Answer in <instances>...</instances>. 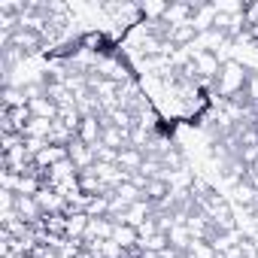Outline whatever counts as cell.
<instances>
[{
	"label": "cell",
	"mask_w": 258,
	"mask_h": 258,
	"mask_svg": "<svg viewBox=\"0 0 258 258\" xmlns=\"http://www.w3.org/2000/svg\"><path fill=\"white\" fill-rule=\"evenodd\" d=\"M22 258H31V255H22Z\"/></svg>",
	"instance_id": "obj_22"
},
{
	"label": "cell",
	"mask_w": 258,
	"mask_h": 258,
	"mask_svg": "<svg viewBox=\"0 0 258 258\" xmlns=\"http://www.w3.org/2000/svg\"><path fill=\"white\" fill-rule=\"evenodd\" d=\"M112 231H115V222H112L109 216H91V219H88V228H85V237H82V243L112 240Z\"/></svg>",
	"instance_id": "obj_2"
},
{
	"label": "cell",
	"mask_w": 258,
	"mask_h": 258,
	"mask_svg": "<svg viewBox=\"0 0 258 258\" xmlns=\"http://www.w3.org/2000/svg\"><path fill=\"white\" fill-rule=\"evenodd\" d=\"M34 118H46V121H58V103H52L49 97H37L28 103Z\"/></svg>",
	"instance_id": "obj_9"
},
{
	"label": "cell",
	"mask_w": 258,
	"mask_h": 258,
	"mask_svg": "<svg viewBox=\"0 0 258 258\" xmlns=\"http://www.w3.org/2000/svg\"><path fill=\"white\" fill-rule=\"evenodd\" d=\"M52 127H55V121H46V118H31L22 137H34V140H49V137H52Z\"/></svg>",
	"instance_id": "obj_11"
},
{
	"label": "cell",
	"mask_w": 258,
	"mask_h": 258,
	"mask_svg": "<svg viewBox=\"0 0 258 258\" xmlns=\"http://www.w3.org/2000/svg\"><path fill=\"white\" fill-rule=\"evenodd\" d=\"M94 158L100 161V164H118V152L115 149H109V146H94Z\"/></svg>",
	"instance_id": "obj_17"
},
{
	"label": "cell",
	"mask_w": 258,
	"mask_h": 258,
	"mask_svg": "<svg viewBox=\"0 0 258 258\" xmlns=\"http://www.w3.org/2000/svg\"><path fill=\"white\" fill-rule=\"evenodd\" d=\"M140 246H143V249H149V252H158V255H161V252L170 246V237H167V234H161V231H155V234L143 237V240H140Z\"/></svg>",
	"instance_id": "obj_14"
},
{
	"label": "cell",
	"mask_w": 258,
	"mask_h": 258,
	"mask_svg": "<svg viewBox=\"0 0 258 258\" xmlns=\"http://www.w3.org/2000/svg\"><path fill=\"white\" fill-rule=\"evenodd\" d=\"M234 195H237V201H240V204H243L246 210H249V207H252V204L258 201V191H255V185H252L249 179H243L240 185H234Z\"/></svg>",
	"instance_id": "obj_15"
},
{
	"label": "cell",
	"mask_w": 258,
	"mask_h": 258,
	"mask_svg": "<svg viewBox=\"0 0 258 258\" xmlns=\"http://www.w3.org/2000/svg\"><path fill=\"white\" fill-rule=\"evenodd\" d=\"M249 79H252V73H249V67H246V64H240V61H234V58L222 61V70H219V76H216L219 100H231V97L246 94Z\"/></svg>",
	"instance_id": "obj_1"
},
{
	"label": "cell",
	"mask_w": 258,
	"mask_h": 258,
	"mask_svg": "<svg viewBox=\"0 0 258 258\" xmlns=\"http://www.w3.org/2000/svg\"><path fill=\"white\" fill-rule=\"evenodd\" d=\"M167 237H170V246H173V249H179V252H188V246H191V240H195V237H191V231H188L182 222H176V225L167 231Z\"/></svg>",
	"instance_id": "obj_10"
},
{
	"label": "cell",
	"mask_w": 258,
	"mask_h": 258,
	"mask_svg": "<svg viewBox=\"0 0 258 258\" xmlns=\"http://www.w3.org/2000/svg\"><path fill=\"white\" fill-rule=\"evenodd\" d=\"M76 137L85 143V146H100V137H103V124H100V118L97 115H82V124H79V131H76Z\"/></svg>",
	"instance_id": "obj_4"
},
{
	"label": "cell",
	"mask_w": 258,
	"mask_h": 258,
	"mask_svg": "<svg viewBox=\"0 0 258 258\" xmlns=\"http://www.w3.org/2000/svg\"><path fill=\"white\" fill-rule=\"evenodd\" d=\"M185 255H188V258H219V252H216L207 240H191V246H188Z\"/></svg>",
	"instance_id": "obj_16"
},
{
	"label": "cell",
	"mask_w": 258,
	"mask_h": 258,
	"mask_svg": "<svg viewBox=\"0 0 258 258\" xmlns=\"http://www.w3.org/2000/svg\"><path fill=\"white\" fill-rule=\"evenodd\" d=\"M112 240L127 252V249H134V246H140V231L137 228H131V225H124V222H115V231H112Z\"/></svg>",
	"instance_id": "obj_7"
},
{
	"label": "cell",
	"mask_w": 258,
	"mask_h": 258,
	"mask_svg": "<svg viewBox=\"0 0 258 258\" xmlns=\"http://www.w3.org/2000/svg\"><path fill=\"white\" fill-rule=\"evenodd\" d=\"M70 155H67V146H46L37 158H34V167H40V170H52L55 164H61V161H67Z\"/></svg>",
	"instance_id": "obj_6"
},
{
	"label": "cell",
	"mask_w": 258,
	"mask_h": 258,
	"mask_svg": "<svg viewBox=\"0 0 258 258\" xmlns=\"http://www.w3.org/2000/svg\"><path fill=\"white\" fill-rule=\"evenodd\" d=\"M67 155H70V161L76 164V170H79V173H82V170H88V167H94V161H97V158H94V149H91V146H85L79 137L67 146Z\"/></svg>",
	"instance_id": "obj_5"
},
{
	"label": "cell",
	"mask_w": 258,
	"mask_h": 258,
	"mask_svg": "<svg viewBox=\"0 0 258 258\" xmlns=\"http://www.w3.org/2000/svg\"><path fill=\"white\" fill-rule=\"evenodd\" d=\"M143 161H146V155H143L137 146H127V149H121V152H118V167H121V170H127V173L140 170V167H143Z\"/></svg>",
	"instance_id": "obj_8"
},
{
	"label": "cell",
	"mask_w": 258,
	"mask_h": 258,
	"mask_svg": "<svg viewBox=\"0 0 258 258\" xmlns=\"http://www.w3.org/2000/svg\"><path fill=\"white\" fill-rule=\"evenodd\" d=\"M237 158H240V161H243V164H246V167H252V164H255V161H258V146H243V149H240V155H237Z\"/></svg>",
	"instance_id": "obj_19"
},
{
	"label": "cell",
	"mask_w": 258,
	"mask_h": 258,
	"mask_svg": "<svg viewBox=\"0 0 258 258\" xmlns=\"http://www.w3.org/2000/svg\"><path fill=\"white\" fill-rule=\"evenodd\" d=\"M37 204H40V210H43V216H55V213H67V198H61L55 188H49V185H43L40 191H37Z\"/></svg>",
	"instance_id": "obj_3"
},
{
	"label": "cell",
	"mask_w": 258,
	"mask_h": 258,
	"mask_svg": "<svg viewBox=\"0 0 258 258\" xmlns=\"http://www.w3.org/2000/svg\"><path fill=\"white\" fill-rule=\"evenodd\" d=\"M112 195H115V198H121V201H124L127 207H131V204H137V201H143V198H146V195H143V188H137L134 182H121V185H118V188H115Z\"/></svg>",
	"instance_id": "obj_12"
},
{
	"label": "cell",
	"mask_w": 258,
	"mask_h": 258,
	"mask_svg": "<svg viewBox=\"0 0 258 258\" xmlns=\"http://www.w3.org/2000/svg\"><path fill=\"white\" fill-rule=\"evenodd\" d=\"M152 204H161L167 195H170V185L164 182V179H149V185H146V191H143Z\"/></svg>",
	"instance_id": "obj_13"
},
{
	"label": "cell",
	"mask_w": 258,
	"mask_h": 258,
	"mask_svg": "<svg viewBox=\"0 0 258 258\" xmlns=\"http://www.w3.org/2000/svg\"><path fill=\"white\" fill-rule=\"evenodd\" d=\"M61 252H55L49 243H37L34 249H31V258H58Z\"/></svg>",
	"instance_id": "obj_18"
},
{
	"label": "cell",
	"mask_w": 258,
	"mask_h": 258,
	"mask_svg": "<svg viewBox=\"0 0 258 258\" xmlns=\"http://www.w3.org/2000/svg\"><path fill=\"white\" fill-rule=\"evenodd\" d=\"M249 182H252V185H255V191H258V173H252V170H249Z\"/></svg>",
	"instance_id": "obj_21"
},
{
	"label": "cell",
	"mask_w": 258,
	"mask_h": 258,
	"mask_svg": "<svg viewBox=\"0 0 258 258\" xmlns=\"http://www.w3.org/2000/svg\"><path fill=\"white\" fill-rule=\"evenodd\" d=\"M185 258H188V255H185Z\"/></svg>",
	"instance_id": "obj_23"
},
{
	"label": "cell",
	"mask_w": 258,
	"mask_h": 258,
	"mask_svg": "<svg viewBox=\"0 0 258 258\" xmlns=\"http://www.w3.org/2000/svg\"><path fill=\"white\" fill-rule=\"evenodd\" d=\"M243 16H246V31H249V28H255V25H258V4H246Z\"/></svg>",
	"instance_id": "obj_20"
}]
</instances>
